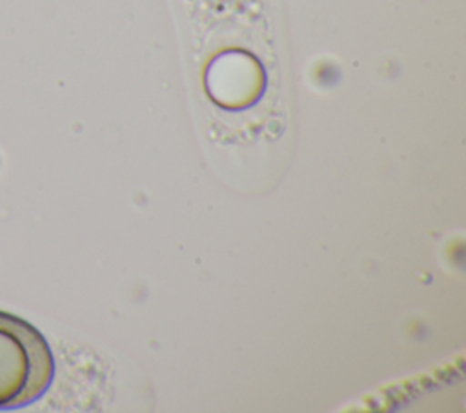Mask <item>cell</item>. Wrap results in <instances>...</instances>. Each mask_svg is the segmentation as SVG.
<instances>
[{"label": "cell", "instance_id": "6da1fadb", "mask_svg": "<svg viewBox=\"0 0 466 413\" xmlns=\"http://www.w3.org/2000/svg\"><path fill=\"white\" fill-rule=\"evenodd\" d=\"M55 358L27 320L0 311V409L27 406L51 386Z\"/></svg>", "mask_w": 466, "mask_h": 413}, {"label": "cell", "instance_id": "7a4b0ae2", "mask_svg": "<svg viewBox=\"0 0 466 413\" xmlns=\"http://www.w3.org/2000/svg\"><path fill=\"white\" fill-rule=\"evenodd\" d=\"M208 91L224 107H244L257 100L264 86L258 62L244 51H228L208 67Z\"/></svg>", "mask_w": 466, "mask_h": 413}]
</instances>
